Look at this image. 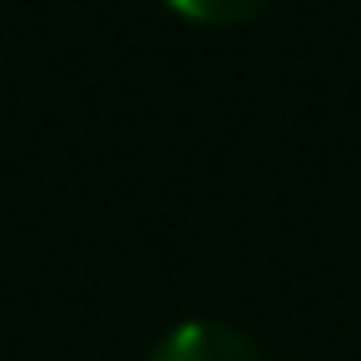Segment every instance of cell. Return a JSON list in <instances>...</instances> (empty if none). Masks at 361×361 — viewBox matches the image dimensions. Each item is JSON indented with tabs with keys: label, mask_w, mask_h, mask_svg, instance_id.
Wrapping results in <instances>:
<instances>
[{
	"label": "cell",
	"mask_w": 361,
	"mask_h": 361,
	"mask_svg": "<svg viewBox=\"0 0 361 361\" xmlns=\"http://www.w3.org/2000/svg\"><path fill=\"white\" fill-rule=\"evenodd\" d=\"M164 6H173L178 16H188L198 25H243V20L262 16L272 0H164Z\"/></svg>",
	"instance_id": "cell-2"
},
{
	"label": "cell",
	"mask_w": 361,
	"mask_h": 361,
	"mask_svg": "<svg viewBox=\"0 0 361 361\" xmlns=\"http://www.w3.org/2000/svg\"><path fill=\"white\" fill-rule=\"evenodd\" d=\"M154 361H262V351L223 322H183L159 341Z\"/></svg>",
	"instance_id": "cell-1"
}]
</instances>
